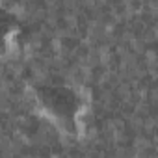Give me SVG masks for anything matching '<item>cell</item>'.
<instances>
[{
    "label": "cell",
    "instance_id": "6da1fadb",
    "mask_svg": "<svg viewBox=\"0 0 158 158\" xmlns=\"http://www.w3.org/2000/svg\"><path fill=\"white\" fill-rule=\"evenodd\" d=\"M37 110L61 132L76 136L80 132L84 101L80 93L61 84H39L32 89Z\"/></svg>",
    "mask_w": 158,
    "mask_h": 158
},
{
    "label": "cell",
    "instance_id": "7a4b0ae2",
    "mask_svg": "<svg viewBox=\"0 0 158 158\" xmlns=\"http://www.w3.org/2000/svg\"><path fill=\"white\" fill-rule=\"evenodd\" d=\"M19 37H21L19 21L10 11L0 8V56L11 54L19 43Z\"/></svg>",
    "mask_w": 158,
    "mask_h": 158
}]
</instances>
